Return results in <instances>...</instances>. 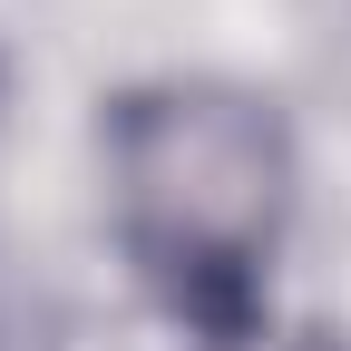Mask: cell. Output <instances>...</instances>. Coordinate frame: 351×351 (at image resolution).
Returning a JSON list of instances; mask_svg holds the SVG:
<instances>
[{
    "mask_svg": "<svg viewBox=\"0 0 351 351\" xmlns=\"http://www.w3.org/2000/svg\"><path fill=\"white\" fill-rule=\"evenodd\" d=\"M108 215L127 263L205 332L254 313V283L293 215V127L234 78H147L98 127Z\"/></svg>",
    "mask_w": 351,
    "mask_h": 351,
    "instance_id": "cell-1",
    "label": "cell"
}]
</instances>
